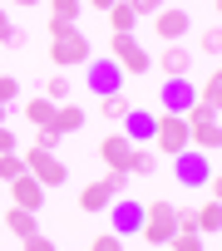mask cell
<instances>
[{"instance_id":"6da1fadb","label":"cell","mask_w":222,"mask_h":251,"mask_svg":"<svg viewBox=\"0 0 222 251\" xmlns=\"http://www.w3.org/2000/svg\"><path fill=\"white\" fill-rule=\"evenodd\" d=\"M173 231H178V207H173L168 197L143 202V226H139V241H143L148 251H158V246H168V241H173Z\"/></svg>"},{"instance_id":"7a4b0ae2","label":"cell","mask_w":222,"mask_h":251,"mask_svg":"<svg viewBox=\"0 0 222 251\" xmlns=\"http://www.w3.org/2000/svg\"><path fill=\"white\" fill-rule=\"evenodd\" d=\"M50 59H55V69H84V64L94 59V45H89L79 30H64V35L50 40Z\"/></svg>"},{"instance_id":"3957f363","label":"cell","mask_w":222,"mask_h":251,"mask_svg":"<svg viewBox=\"0 0 222 251\" xmlns=\"http://www.w3.org/2000/svg\"><path fill=\"white\" fill-rule=\"evenodd\" d=\"M25 173H30V177H35L45 192L69 182V163H64L59 153H45V148H30V153H25Z\"/></svg>"},{"instance_id":"277c9868","label":"cell","mask_w":222,"mask_h":251,"mask_svg":"<svg viewBox=\"0 0 222 251\" xmlns=\"http://www.w3.org/2000/svg\"><path fill=\"white\" fill-rule=\"evenodd\" d=\"M109 59H114L124 74H148V69H153V54H148L134 35H109Z\"/></svg>"},{"instance_id":"5b68a950","label":"cell","mask_w":222,"mask_h":251,"mask_svg":"<svg viewBox=\"0 0 222 251\" xmlns=\"http://www.w3.org/2000/svg\"><path fill=\"white\" fill-rule=\"evenodd\" d=\"M188 138H193V128H188L183 113H158V133H153V148H158V153L178 158V153L188 148Z\"/></svg>"},{"instance_id":"8992f818","label":"cell","mask_w":222,"mask_h":251,"mask_svg":"<svg viewBox=\"0 0 222 251\" xmlns=\"http://www.w3.org/2000/svg\"><path fill=\"white\" fill-rule=\"evenodd\" d=\"M173 177H178L183 187H207V177H212V163H207V153H197V148H183V153L173 158Z\"/></svg>"},{"instance_id":"52a82bcc","label":"cell","mask_w":222,"mask_h":251,"mask_svg":"<svg viewBox=\"0 0 222 251\" xmlns=\"http://www.w3.org/2000/svg\"><path fill=\"white\" fill-rule=\"evenodd\" d=\"M84 74H89V89H94L99 99L124 89V69H119L114 59H89V64H84Z\"/></svg>"},{"instance_id":"ba28073f","label":"cell","mask_w":222,"mask_h":251,"mask_svg":"<svg viewBox=\"0 0 222 251\" xmlns=\"http://www.w3.org/2000/svg\"><path fill=\"white\" fill-rule=\"evenodd\" d=\"M114 222H109V231H119L124 241L129 236H139V226H143V202H134V197H114Z\"/></svg>"},{"instance_id":"9c48e42d","label":"cell","mask_w":222,"mask_h":251,"mask_svg":"<svg viewBox=\"0 0 222 251\" xmlns=\"http://www.w3.org/2000/svg\"><path fill=\"white\" fill-rule=\"evenodd\" d=\"M119 133H124L129 143H139V148L153 143V133H158V113H153V108H129V118L119 123Z\"/></svg>"},{"instance_id":"30bf717a","label":"cell","mask_w":222,"mask_h":251,"mask_svg":"<svg viewBox=\"0 0 222 251\" xmlns=\"http://www.w3.org/2000/svg\"><path fill=\"white\" fill-rule=\"evenodd\" d=\"M188 30H193V15H188V10H168V5H163V10L153 15V35H158L163 45H178Z\"/></svg>"},{"instance_id":"8fae6325","label":"cell","mask_w":222,"mask_h":251,"mask_svg":"<svg viewBox=\"0 0 222 251\" xmlns=\"http://www.w3.org/2000/svg\"><path fill=\"white\" fill-rule=\"evenodd\" d=\"M158 103H163V113H188V108L197 103L193 79H168V84L158 89Z\"/></svg>"},{"instance_id":"7c38bea8","label":"cell","mask_w":222,"mask_h":251,"mask_svg":"<svg viewBox=\"0 0 222 251\" xmlns=\"http://www.w3.org/2000/svg\"><path fill=\"white\" fill-rule=\"evenodd\" d=\"M134 148H139V143H129L119 128L99 138V158H104V168H119V173H129V158H134Z\"/></svg>"},{"instance_id":"4fadbf2b","label":"cell","mask_w":222,"mask_h":251,"mask_svg":"<svg viewBox=\"0 0 222 251\" xmlns=\"http://www.w3.org/2000/svg\"><path fill=\"white\" fill-rule=\"evenodd\" d=\"M158 69L168 74V79H188L193 74V50L178 40V45H163V54H158Z\"/></svg>"},{"instance_id":"5bb4252c","label":"cell","mask_w":222,"mask_h":251,"mask_svg":"<svg viewBox=\"0 0 222 251\" xmlns=\"http://www.w3.org/2000/svg\"><path fill=\"white\" fill-rule=\"evenodd\" d=\"M10 197H15V207H30V212H40V207H45V187H40L30 173H20V177L10 182Z\"/></svg>"},{"instance_id":"9a60e30c","label":"cell","mask_w":222,"mask_h":251,"mask_svg":"<svg viewBox=\"0 0 222 251\" xmlns=\"http://www.w3.org/2000/svg\"><path fill=\"white\" fill-rule=\"evenodd\" d=\"M84 118H89V113H84L79 103H59V108H55V123H50V128H55L59 138H69V133H79V128H84Z\"/></svg>"},{"instance_id":"2e32d148","label":"cell","mask_w":222,"mask_h":251,"mask_svg":"<svg viewBox=\"0 0 222 251\" xmlns=\"http://www.w3.org/2000/svg\"><path fill=\"white\" fill-rule=\"evenodd\" d=\"M114 207V192H109V182L99 177V182H89L84 192H79V212H109Z\"/></svg>"},{"instance_id":"e0dca14e","label":"cell","mask_w":222,"mask_h":251,"mask_svg":"<svg viewBox=\"0 0 222 251\" xmlns=\"http://www.w3.org/2000/svg\"><path fill=\"white\" fill-rule=\"evenodd\" d=\"M193 226H197V236H217V231H222V202L193 207Z\"/></svg>"},{"instance_id":"ac0fdd59","label":"cell","mask_w":222,"mask_h":251,"mask_svg":"<svg viewBox=\"0 0 222 251\" xmlns=\"http://www.w3.org/2000/svg\"><path fill=\"white\" fill-rule=\"evenodd\" d=\"M129 108H134V99L119 89V94H104L99 99V113H104V123H114V128H119V123L129 118Z\"/></svg>"},{"instance_id":"d6986e66","label":"cell","mask_w":222,"mask_h":251,"mask_svg":"<svg viewBox=\"0 0 222 251\" xmlns=\"http://www.w3.org/2000/svg\"><path fill=\"white\" fill-rule=\"evenodd\" d=\"M55 99H45V94H35L30 103H25V123H35V128H50V123H55Z\"/></svg>"},{"instance_id":"ffe728a7","label":"cell","mask_w":222,"mask_h":251,"mask_svg":"<svg viewBox=\"0 0 222 251\" xmlns=\"http://www.w3.org/2000/svg\"><path fill=\"white\" fill-rule=\"evenodd\" d=\"M35 217H40V212H30V207H10V212H5V226L25 241V236H35V231H40V222H35Z\"/></svg>"},{"instance_id":"44dd1931","label":"cell","mask_w":222,"mask_h":251,"mask_svg":"<svg viewBox=\"0 0 222 251\" xmlns=\"http://www.w3.org/2000/svg\"><path fill=\"white\" fill-rule=\"evenodd\" d=\"M104 15H109V30H114V35H134V25H139V15H134V5H129V0L109 5Z\"/></svg>"},{"instance_id":"7402d4cb","label":"cell","mask_w":222,"mask_h":251,"mask_svg":"<svg viewBox=\"0 0 222 251\" xmlns=\"http://www.w3.org/2000/svg\"><path fill=\"white\" fill-rule=\"evenodd\" d=\"M188 148H197V153H217V148H222V123H207V128H193Z\"/></svg>"},{"instance_id":"603a6c76","label":"cell","mask_w":222,"mask_h":251,"mask_svg":"<svg viewBox=\"0 0 222 251\" xmlns=\"http://www.w3.org/2000/svg\"><path fill=\"white\" fill-rule=\"evenodd\" d=\"M158 173V153L143 143V148H134V158H129V177H153Z\"/></svg>"},{"instance_id":"cb8c5ba5","label":"cell","mask_w":222,"mask_h":251,"mask_svg":"<svg viewBox=\"0 0 222 251\" xmlns=\"http://www.w3.org/2000/svg\"><path fill=\"white\" fill-rule=\"evenodd\" d=\"M84 15V0H50V20H64V25H74Z\"/></svg>"},{"instance_id":"d4e9b609","label":"cell","mask_w":222,"mask_h":251,"mask_svg":"<svg viewBox=\"0 0 222 251\" xmlns=\"http://www.w3.org/2000/svg\"><path fill=\"white\" fill-rule=\"evenodd\" d=\"M168 251H207V236H197V231H173Z\"/></svg>"},{"instance_id":"484cf974","label":"cell","mask_w":222,"mask_h":251,"mask_svg":"<svg viewBox=\"0 0 222 251\" xmlns=\"http://www.w3.org/2000/svg\"><path fill=\"white\" fill-rule=\"evenodd\" d=\"M45 99H55V103H69V79H64V69L45 79Z\"/></svg>"},{"instance_id":"4316f807","label":"cell","mask_w":222,"mask_h":251,"mask_svg":"<svg viewBox=\"0 0 222 251\" xmlns=\"http://www.w3.org/2000/svg\"><path fill=\"white\" fill-rule=\"evenodd\" d=\"M25 173V158L20 153H0V182H15Z\"/></svg>"},{"instance_id":"83f0119b","label":"cell","mask_w":222,"mask_h":251,"mask_svg":"<svg viewBox=\"0 0 222 251\" xmlns=\"http://www.w3.org/2000/svg\"><path fill=\"white\" fill-rule=\"evenodd\" d=\"M197 50H202V54H217V59H222V25L202 30V35H197Z\"/></svg>"},{"instance_id":"f1b7e54d","label":"cell","mask_w":222,"mask_h":251,"mask_svg":"<svg viewBox=\"0 0 222 251\" xmlns=\"http://www.w3.org/2000/svg\"><path fill=\"white\" fill-rule=\"evenodd\" d=\"M89 251H129V246H124V236H119V231H99V236L89 241Z\"/></svg>"},{"instance_id":"f546056e","label":"cell","mask_w":222,"mask_h":251,"mask_svg":"<svg viewBox=\"0 0 222 251\" xmlns=\"http://www.w3.org/2000/svg\"><path fill=\"white\" fill-rule=\"evenodd\" d=\"M197 103H207V108H217V113H222V84H217V79H207V84L197 89Z\"/></svg>"},{"instance_id":"4dcf8cb0","label":"cell","mask_w":222,"mask_h":251,"mask_svg":"<svg viewBox=\"0 0 222 251\" xmlns=\"http://www.w3.org/2000/svg\"><path fill=\"white\" fill-rule=\"evenodd\" d=\"M59 143H64V138H59L55 128H35V143H30V148H45V153H55Z\"/></svg>"},{"instance_id":"1f68e13d","label":"cell","mask_w":222,"mask_h":251,"mask_svg":"<svg viewBox=\"0 0 222 251\" xmlns=\"http://www.w3.org/2000/svg\"><path fill=\"white\" fill-rule=\"evenodd\" d=\"M129 5H134V15H139V20H153V15L168 5V0H129Z\"/></svg>"},{"instance_id":"d6a6232c","label":"cell","mask_w":222,"mask_h":251,"mask_svg":"<svg viewBox=\"0 0 222 251\" xmlns=\"http://www.w3.org/2000/svg\"><path fill=\"white\" fill-rule=\"evenodd\" d=\"M20 99V79L15 74H0V103H15Z\"/></svg>"},{"instance_id":"836d02e7","label":"cell","mask_w":222,"mask_h":251,"mask_svg":"<svg viewBox=\"0 0 222 251\" xmlns=\"http://www.w3.org/2000/svg\"><path fill=\"white\" fill-rule=\"evenodd\" d=\"M104 182H109V192H114V197H124V187H129V173L109 168V173H104Z\"/></svg>"},{"instance_id":"e575fe53","label":"cell","mask_w":222,"mask_h":251,"mask_svg":"<svg viewBox=\"0 0 222 251\" xmlns=\"http://www.w3.org/2000/svg\"><path fill=\"white\" fill-rule=\"evenodd\" d=\"M25 45H30V30H25V25H15V30L5 35V45H0V50H25Z\"/></svg>"},{"instance_id":"d590c367","label":"cell","mask_w":222,"mask_h":251,"mask_svg":"<svg viewBox=\"0 0 222 251\" xmlns=\"http://www.w3.org/2000/svg\"><path fill=\"white\" fill-rule=\"evenodd\" d=\"M20 246H25V251H55V241H50V236H40V231H35V236H25Z\"/></svg>"},{"instance_id":"8d00e7d4","label":"cell","mask_w":222,"mask_h":251,"mask_svg":"<svg viewBox=\"0 0 222 251\" xmlns=\"http://www.w3.org/2000/svg\"><path fill=\"white\" fill-rule=\"evenodd\" d=\"M15 148H20V138L5 128V123H0V153H15Z\"/></svg>"},{"instance_id":"74e56055","label":"cell","mask_w":222,"mask_h":251,"mask_svg":"<svg viewBox=\"0 0 222 251\" xmlns=\"http://www.w3.org/2000/svg\"><path fill=\"white\" fill-rule=\"evenodd\" d=\"M15 30V20H10V10H0V45H5V35Z\"/></svg>"},{"instance_id":"f35d334b","label":"cell","mask_w":222,"mask_h":251,"mask_svg":"<svg viewBox=\"0 0 222 251\" xmlns=\"http://www.w3.org/2000/svg\"><path fill=\"white\" fill-rule=\"evenodd\" d=\"M207 187H212V202H222V173H212V177H207Z\"/></svg>"},{"instance_id":"ab89813d","label":"cell","mask_w":222,"mask_h":251,"mask_svg":"<svg viewBox=\"0 0 222 251\" xmlns=\"http://www.w3.org/2000/svg\"><path fill=\"white\" fill-rule=\"evenodd\" d=\"M109 5H119V0H84V10H109Z\"/></svg>"},{"instance_id":"60d3db41","label":"cell","mask_w":222,"mask_h":251,"mask_svg":"<svg viewBox=\"0 0 222 251\" xmlns=\"http://www.w3.org/2000/svg\"><path fill=\"white\" fill-rule=\"evenodd\" d=\"M10 5H20V10H30V5H40V0H10Z\"/></svg>"},{"instance_id":"b9f144b4","label":"cell","mask_w":222,"mask_h":251,"mask_svg":"<svg viewBox=\"0 0 222 251\" xmlns=\"http://www.w3.org/2000/svg\"><path fill=\"white\" fill-rule=\"evenodd\" d=\"M5 113H10V103H0V123H5Z\"/></svg>"},{"instance_id":"7bdbcfd3","label":"cell","mask_w":222,"mask_h":251,"mask_svg":"<svg viewBox=\"0 0 222 251\" xmlns=\"http://www.w3.org/2000/svg\"><path fill=\"white\" fill-rule=\"evenodd\" d=\"M212 79H217V84H222V64H217V69H212Z\"/></svg>"},{"instance_id":"ee69618b","label":"cell","mask_w":222,"mask_h":251,"mask_svg":"<svg viewBox=\"0 0 222 251\" xmlns=\"http://www.w3.org/2000/svg\"><path fill=\"white\" fill-rule=\"evenodd\" d=\"M212 10H217V15H222V0H212Z\"/></svg>"},{"instance_id":"f6af8a7d","label":"cell","mask_w":222,"mask_h":251,"mask_svg":"<svg viewBox=\"0 0 222 251\" xmlns=\"http://www.w3.org/2000/svg\"><path fill=\"white\" fill-rule=\"evenodd\" d=\"M158 251H168V246H158Z\"/></svg>"},{"instance_id":"bcb514c9","label":"cell","mask_w":222,"mask_h":251,"mask_svg":"<svg viewBox=\"0 0 222 251\" xmlns=\"http://www.w3.org/2000/svg\"><path fill=\"white\" fill-rule=\"evenodd\" d=\"M0 54H5V50H0Z\"/></svg>"}]
</instances>
